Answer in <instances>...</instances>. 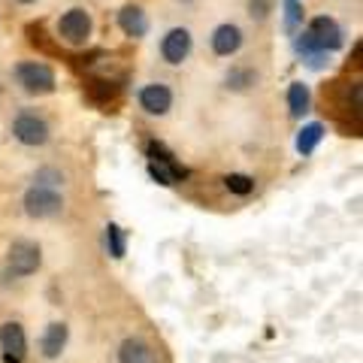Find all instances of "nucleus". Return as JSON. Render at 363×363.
Wrapping results in <instances>:
<instances>
[{"instance_id":"nucleus-12","label":"nucleus","mask_w":363,"mask_h":363,"mask_svg":"<svg viewBox=\"0 0 363 363\" xmlns=\"http://www.w3.org/2000/svg\"><path fill=\"white\" fill-rule=\"evenodd\" d=\"M118 363H161V354L157 348L143 336H128L116 351Z\"/></svg>"},{"instance_id":"nucleus-11","label":"nucleus","mask_w":363,"mask_h":363,"mask_svg":"<svg viewBox=\"0 0 363 363\" xmlns=\"http://www.w3.org/2000/svg\"><path fill=\"white\" fill-rule=\"evenodd\" d=\"M212 55L215 58H233L236 52L242 49V43H245V33L240 25H230V21H224V25H218L212 30Z\"/></svg>"},{"instance_id":"nucleus-20","label":"nucleus","mask_w":363,"mask_h":363,"mask_svg":"<svg viewBox=\"0 0 363 363\" xmlns=\"http://www.w3.org/2000/svg\"><path fill=\"white\" fill-rule=\"evenodd\" d=\"M224 82H227V88H233V91H248L257 82V73L252 70V67H233V70L224 76Z\"/></svg>"},{"instance_id":"nucleus-13","label":"nucleus","mask_w":363,"mask_h":363,"mask_svg":"<svg viewBox=\"0 0 363 363\" xmlns=\"http://www.w3.org/2000/svg\"><path fill=\"white\" fill-rule=\"evenodd\" d=\"M67 345H70V327H67L64 321H52L45 324V330L40 336V354L45 360H58Z\"/></svg>"},{"instance_id":"nucleus-3","label":"nucleus","mask_w":363,"mask_h":363,"mask_svg":"<svg viewBox=\"0 0 363 363\" xmlns=\"http://www.w3.org/2000/svg\"><path fill=\"white\" fill-rule=\"evenodd\" d=\"M16 85L30 97H45L58 91V76L45 61H18L13 70Z\"/></svg>"},{"instance_id":"nucleus-9","label":"nucleus","mask_w":363,"mask_h":363,"mask_svg":"<svg viewBox=\"0 0 363 363\" xmlns=\"http://www.w3.org/2000/svg\"><path fill=\"white\" fill-rule=\"evenodd\" d=\"M0 357L4 363H25L28 357V333L18 321L0 324Z\"/></svg>"},{"instance_id":"nucleus-14","label":"nucleus","mask_w":363,"mask_h":363,"mask_svg":"<svg viewBox=\"0 0 363 363\" xmlns=\"http://www.w3.org/2000/svg\"><path fill=\"white\" fill-rule=\"evenodd\" d=\"M118 28L124 37L143 40L145 33H149V16H145V9L140 4H124L118 9Z\"/></svg>"},{"instance_id":"nucleus-4","label":"nucleus","mask_w":363,"mask_h":363,"mask_svg":"<svg viewBox=\"0 0 363 363\" xmlns=\"http://www.w3.org/2000/svg\"><path fill=\"white\" fill-rule=\"evenodd\" d=\"M40 267H43L40 242L28 240V236H18V240L9 242V248H6V276L28 279V276H33V272H40Z\"/></svg>"},{"instance_id":"nucleus-7","label":"nucleus","mask_w":363,"mask_h":363,"mask_svg":"<svg viewBox=\"0 0 363 363\" xmlns=\"http://www.w3.org/2000/svg\"><path fill=\"white\" fill-rule=\"evenodd\" d=\"M13 140L18 145H25V149H43V145L52 140V128L43 116L25 109L13 118Z\"/></svg>"},{"instance_id":"nucleus-8","label":"nucleus","mask_w":363,"mask_h":363,"mask_svg":"<svg viewBox=\"0 0 363 363\" xmlns=\"http://www.w3.org/2000/svg\"><path fill=\"white\" fill-rule=\"evenodd\" d=\"M191 52H194V37H191L188 28H169L161 40V58L169 64V67H182Z\"/></svg>"},{"instance_id":"nucleus-16","label":"nucleus","mask_w":363,"mask_h":363,"mask_svg":"<svg viewBox=\"0 0 363 363\" xmlns=\"http://www.w3.org/2000/svg\"><path fill=\"white\" fill-rule=\"evenodd\" d=\"M128 240L130 236L118 221H109L104 227V248L112 260H124V255H128Z\"/></svg>"},{"instance_id":"nucleus-18","label":"nucleus","mask_w":363,"mask_h":363,"mask_svg":"<svg viewBox=\"0 0 363 363\" xmlns=\"http://www.w3.org/2000/svg\"><path fill=\"white\" fill-rule=\"evenodd\" d=\"M281 9H285V33L288 37H297V33L303 30V25H306V9H303V4L300 0H285L281 4Z\"/></svg>"},{"instance_id":"nucleus-21","label":"nucleus","mask_w":363,"mask_h":363,"mask_svg":"<svg viewBox=\"0 0 363 363\" xmlns=\"http://www.w3.org/2000/svg\"><path fill=\"white\" fill-rule=\"evenodd\" d=\"M33 185H45V188H64V173L55 167H43L37 169V176H33Z\"/></svg>"},{"instance_id":"nucleus-22","label":"nucleus","mask_w":363,"mask_h":363,"mask_svg":"<svg viewBox=\"0 0 363 363\" xmlns=\"http://www.w3.org/2000/svg\"><path fill=\"white\" fill-rule=\"evenodd\" d=\"M248 9H252V18L264 21L269 16V9H272V0H248Z\"/></svg>"},{"instance_id":"nucleus-1","label":"nucleus","mask_w":363,"mask_h":363,"mask_svg":"<svg viewBox=\"0 0 363 363\" xmlns=\"http://www.w3.org/2000/svg\"><path fill=\"white\" fill-rule=\"evenodd\" d=\"M345 45V33L339 28V21L330 16H315L309 25H306L297 37H294V52L306 58V55H315V52H339Z\"/></svg>"},{"instance_id":"nucleus-10","label":"nucleus","mask_w":363,"mask_h":363,"mask_svg":"<svg viewBox=\"0 0 363 363\" xmlns=\"http://www.w3.org/2000/svg\"><path fill=\"white\" fill-rule=\"evenodd\" d=\"M173 88L164 85V82H149L140 88V94H136V104H140V109L145 112V116H155L161 118L167 116L169 109H173Z\"/></svg>"},{"instance_id":"nucleus-15","label":"nucleus","mask_w":363,"mask_h":363,"mask_svg":"<svg viewBox=\"0 0 363 363\" xmlns=\"http://www.w3.org/2000/svg\"><path fill=\"white\" fill-rule=\"evenodd\" d=\"M324 136H327V128H324L321 121H309V124H303L300 133H297V140H294V145H297V155H303V157L315 155V149L324 143Z\"/></svg>"},{"instance_id":"nucleus-5","label":"nucleus","mask_w":363,"mask_h":363,"mask_svg":"<svg viewBox=\"0 0 363 363\" xmlns=\"http://www.w3.org/2000/svg\"><path fill=\"white\" fill-rule=\"evenodd\" d=\"M21 206H25V215L33 221H49L58 218L64 212V194L58 188H45V185H30L21 197Z\"/></svg>"},{"instance_id":"nucleus-6","label":"nucleus","mask_w":363,"mask_h":363,"mask_svg":"<svg viewBox=\"0 0 363 363\" xmlns=\"http://www.w3.org/2000/svg\"><path fill=\"white\" fill-rule=\"evenodd\" d=\"M91 33H94V18L85 6H73L61 13L58 18V40L73 45V49H82V45L91 43Z\"/></svg>"},{"instance_id":"nucleus-2","label":"nucleus","mask_w":363,"mask_h":363,"mask_svg":"<svg viewBox=\"0 0 363 363\" xmlns=\"http://www.w3.org/2000/svg\"><path fill=\"white\" fill-rule=\"evenodd\" d=\"M145 157H149V164H145V169H149V179L157 182L161 188H176V185H182V182L191 176V169L182 161H176V155L169 152L161 140H149V143H145Z\"/></svg>"},{"instance_id":"nucleus-23","label":"nucleus","mask_w":363,"mask_h":363,"mask_svg":"<svg viewBox=\"0 0 363 363\" xmlns=\"http://www.w3.org/2000/svg\"><path fill=\"white\" fill-rule=\"evenodd\" d=\"M18 4H25V6H30V4H37V0H18Z\"/></svg>"},{"instance_id":"nucleus-19","label":"nucleus","mask_w":363,"mask_h":363,"mask_svg":"<svg viewBox=\"0 0 363 363\" xmlns=\"http://www.w3.org/2000/svg\"><path fill=\"white\" fill-rule=\"evenodd\" d=\"M221 182L233 197H248V194H255V188H257L255 176H248V173H227Z\"/></svg>"},{"instance_id":"nucleus-17","label":"nucleus","mask_w":363,"mask_h":363,"mask_svg":"<svg viewBox=\"0 0 363 363\" xmlns=\"http://www.w3.org/2000/svg\"><path fill=\"white\" fill-rule=\"evenodd\" d=\"M288 112H291V118H303L306 112L312 109V91L306 82H291L288 85Z\"/></svg>"}]
</instances>
